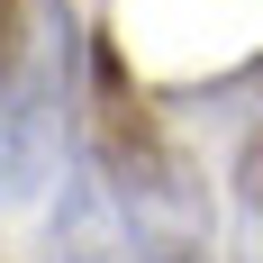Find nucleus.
<instances>
[{
    "label": "nucleus",
    "instance_id": "1",
    "mask_svg": "<svg viewBox=\"0 0 263 263\" xmlns=\"http://www.w3.org/2000/svg\"><path fill=\"white\" fill-rule=\"evenodd\" d=\"M82 145H91V163L109 173V191H118V209H127L145 263H218L200 163H191L182 145H173V127L127 91V73H118L109 46H91V127H82Z\"/></svg>",
    "mask_w": 263,
    "mask_h": 263
},
{
    "label": "nucleus",
    "instance_id": "2",
    "mask_svg": "<svg viewBox=\"0 0 263 263\" xmlns=\"http://www.w3.org/2000/svg\"><path fill=\"white\" fill-rule=\"evenodd\" d=\"M91 127V36L73 0H36L0 64V200L18 209L82 155Z\"/></svg>",
    "mask_w": 263,
    "mask_h": 263
},
{
    "label": "nucleus",
    "instance_id": "3",
    "mask_svg": "<svg viewBox=\"0 0 263 263\" xmlns=\"http://www.w3.org/2000/svg\"><path fill=\"white\" fill-rule=\"evenodd\" d=\"M54 263H145V245H136L127 209H118V191H109V173L91 163V145L64 163V200H54Z\"/></svg>",
    "mask_w": 263,
    "mask_h": 263
},
{
    "label": "nucleus",
    "instance_id": "4",
    "mask_svg": "<svg viewBox=\"0 0 263 263\" xmlns=\"http://www.w3.org/2000/svg\"><path fill=\"white\" fill-rule=\"evenodd\" d=\"M227 263H263V118L236 136L227 163Z\"/></svg>",
    "mask_w": 263,
    "mask_h": 263
},
{
    "label": "nucleus",
    "instance_id": "5",
    "mask_svg": "<svg viewBox=\"0 0 263 263\" xmlns=\"http://www.w3.org/2000/svg\"><path fill=\"white\" fill-rule=\"evenodd\" d=\"M18 18H27L18 0H0V64H9V46H18Z\"/></svg>",
    "mask_w": 263,
    "mask_h": 263
}]
</instances>
